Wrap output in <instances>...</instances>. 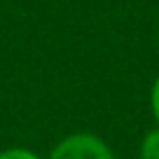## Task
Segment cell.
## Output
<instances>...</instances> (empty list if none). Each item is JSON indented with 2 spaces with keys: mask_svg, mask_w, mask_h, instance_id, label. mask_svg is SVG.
<instances>
[{
  "mask_svg": "<svg viewBox=\"0 0 159 159\" xmlns=\"http://www.w3.org/2000/svg\"><path fill=\"white\" fill-rule=\"evenodd\" d=\"M150 110H152V117L159 126V75L154 77L152 89H150Z\"/></svg>",
  "mask_w": 159,
  "mask_h": 159,
  "instance_id": "obj_4",
  "label": "cell"
},
{
  "mask_svg": "<svg viewBox=\"0 0 159 159\" xmlns=\"http://www.w3.org/2000/svg\"><path fill=\"white\" fill-rule=\"evenodd\" d=\"M47 159H117L103 138L89 131L68 134L49 150Z\"/></svg>",
  "mask_w": 159,
  "mask_h": 159,
  "instance_id": "obj_1",
  "label": "cell"
},
{
  "mask_svg": "<svg viewBox=\"0 0 159 159\" xmlns=\"http://www.w3.org/2000/svg\"><path fill=\"white\" fill-rule=\"evenodd\" d=\"M0 159H40V154L28 148H5L0 150Z\"/></svg>",
  "mask_w": 159,
  "mask_h": 159,
  "instance_id": "obj_3",
  "label": "cell"
},
{
  "mask_svg": "<svg viewBox=\"0 0 159 159\" xmlns=\"http://www.w3.org/2000/svg\"><path fill=\"white\" fill-rule=\"evenodd\" d=\"M157 45H159V33H157Z\"/></svg>",
  "mask_w": 159,
  "mask_h": 159,
  "instance_id": "obj_5",
  "label": "cell"
},
{
  "mask_svg": "<svg viewBox=\"0 0 159 159\" xmlns=\"http://www.w3.org/2000/svg\"><path fill=\"white\" fill-rule=\"evenodd\" d=\"M138 157L140 159H159V126L150 129L143 136L140 148H138Z\"/></svg>",
  "mask_w": 159,
  "mask_h": 159,
  "instance_id": "obj_2",
  "label": "cell"
}]
</instances>
